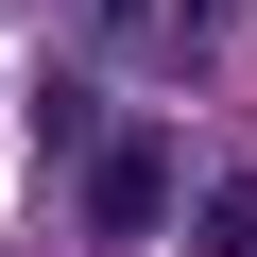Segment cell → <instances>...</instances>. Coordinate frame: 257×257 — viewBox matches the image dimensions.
Segmentation results:
<instances>
[{
  "mask_svg": "<svg viewBox=\"0 0 257 257\" xmlns=\"http://www.w3.org/2000/svg\"><path fill=\"white\" fill-rule=\"evenodd\" d=\"M86 223H103V240H155V223H172V138L120 120V138L86 155Z\"/></svg>",
  "mask_w": 257,
  "mask_h": 257,
  "instance_id": "6da1fadb",
  "label": "cell"
},
{
  "mask_svg": "<svg viewBox=\"0 0 257 257\" xmlns=\"http://www.w3.org/2000/svg\"><path fill=\"white\" fill-rule=\"evenodd\" d=\"M189 240H206V257H257V172H223V189H206V223H189Z\"/></svg>",
  "mask_w": 257,
  "mask_h": 257,
  "instance_id": "7a4b0ae2",
  "label": "cell"
},
{
  "mask_svg": "<svg viewBox=\"0 0 257 257\" xmlns=\"http://www.w3.org/2000/svg\"><path fill=\"white\" fill-rule=\"evenodd\" d=\"M86 18H103L120 52H189V35H155V0H86Z\"/></svg>",
  "mask_w": 257,
  "mask_h": 257,
  "instance_id": "3957f363",
  "label": "cell"
}]
</instances>
